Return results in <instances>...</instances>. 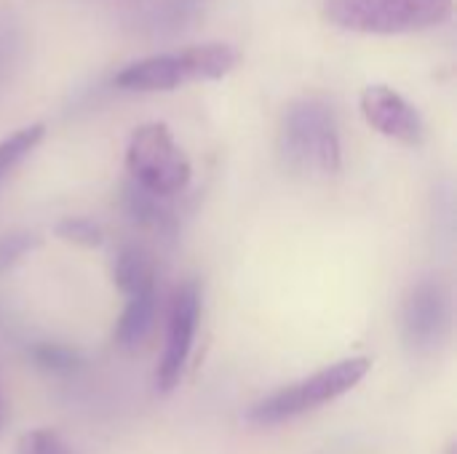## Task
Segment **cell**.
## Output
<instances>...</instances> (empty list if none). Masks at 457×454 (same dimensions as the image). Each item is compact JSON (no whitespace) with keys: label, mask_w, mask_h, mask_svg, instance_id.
<instances>
[{"label":"cell","mask_w":457,"mask_h":454,"mask_svg":"<svg viewBox=\"0 0 457 454\" xmlns=\"http://www.w3.org/2000/svg\"><path fill=\"white\" fill-rule=\"evenodd\" d=\"M278 153L287 169L297 174H337L343 144L335 110L316 96L292 102L281 118Z\"/></svg>","instance_id":"6da1fadb"},{"label":"cell","mask_w":457,"mask_h":454,"mask_svg":"<svg viewBox=\"0 0 457 454\" xmlns=\"http://www.w3.org/2000/svg\"><path fill=\"white\" fill-rule=\"evenodd\" d=\"M238 64V51L228 43H204L171 54L145 56L126 64L115 75V86L123 91H174L198 80H217Z\"/></svg>","instance_id":"7a4b0ae2"},{"label":"cell","mask_w":457,"mask_h":454,"mask_svg":"<svg viewBox=\"0 0 457 454\" xmlns=\"http://www.w3.org/2000/svg\"><path fill=\"white\" fill-rule=\"evenodd\" d=\"M324 16L348 32L404 35L447 21L453 0H324Z\"/></svg>","instance_id":"3957f363"},{"label":"cell","mask_w":457,"mask_h":454,"mask_svg":"<svg viewBox=\"0 0 457 454\" xmlns=\"http://www.w3.org/2000/svg\"><path fill=\"white\" fill-rule=\"evenodd\" d=\"M367 372H370V359H345L340 364H332V367L311 375L303 383H295L289 388H281V391L260 399L249 409L246 420L260 428L289 423L300 415H308V412L340 399L343 393L356 388L367 377Z\"/></svg>","instance_id":"277c9868"},{"label":"cell","mask_w":457,"mask_h":454,"mask_svg":"<svg viewBox=\"0 0 457 454\" xmlns=\"http://www.w3.org/2000/svg\"><path fill=\"white\" fill-rule=\"evenodd\" d=\"M126 169L142 190L169 198L187 187L193 169L166 123H145L134 128L126 147Z\"/></svg>","instance_id":"5b68a950"},{"label":"cell","mask_w":457,"mask_h":454,"mask_svg":"<svg viewBox=\"0 0 457 454\" xmlns=\"http://www.w3.org/2000/svg\"><path fill=\"white\" fill-rule=\"evenodd\" d=\"M453 300L439 278L418 281L402 305V334L412 353H436L450 337Z\"/></svg>","instance_id":"8992f818"},{"label":"cell","mask_w":457,"mask_h":454,"mask_svg":"<svg viewBox=\"0 0 457 454\" xmlns=\"http://www.w3.org/2000/svg\"><path fill=\"white\" fill-rule=\"evenodd\" d=\"M198 318H201V289L195 281H185L174 292L171 305H169L166 345H163V356L155 372V385L161 393H171L179 385L190 351H193Z\"/></svg>","instance_id":"52a82bcc"},{"label":"cell","mask_w":457,"mask_h":454,"mask_svg":"<svg viewBox=\"0 0 457 454\" xmlns=\"http://www.w3.org/2000/svg\"><path fill=\"white\" fill-rule=\"evenodd\" d=\"M361 115L367 123L388 139L418 147L426 136V126L415 104L388 86H370L361 94Z\"/></svg>","instance_id":"ba28073f"},{"label":"cell","mask_w":457,"mask_h":454,"mask_svg":"<svg viewBox=\"0 0 457 454\" xmlns=\"http://www.w3.org/2000/svg\"><path fill=\"white\" fill-rule=\"evenodd\" d=\"M155 313H158V294H155V286L153 289H145V292H137V294H129V302L118 318V326H115V343L123 348V351H134L139 348L153 324H155Z\"/></svg>","instance_id":"9c48e42d"},{"label":"cell","mask_w":457,"mask_h":454,"mask_svg":"<svg viewBox=\"0 0 457 454\" xmlns=\"http://www.w3.org/2000/svg\"><path fill=\"white\" fill-rule=\"evenodd\" d=\"M115 284L129 297L155 286V265L153 257L142 246H123L115 257Z\"/></svg>","instance_id":"30bf717a"},{"label":"cell","mask_w":457,"mask_h":454,"mask_svg":"<svg viewBox=\"0 0 457 454\" xmlns=\"http://www.w3.org/2000/svg\"><path fill=\"white\" fill-rule=\"evenodd\" d=\"M123 201H126L129 217L134 222H139L142 227H150V230H158V233H171L174 230V217L161 203V195H153V193L142 190L139 185H129L123 190Z\"/></svg>","instance_id":"8fae6325"},{"label":"cell","mask_w":457,"mask_h":454,"mask_svg":"<svg viewBox=\"0 0 457 454\" xmlns=\"http://www.w3.org/2000/svg\"><path fill=\"white\" fill-rule=\"evenodd\" d=\"M43 134H46V126L43 123H32V126H24V128L13 131L11 136H5L0 142V185L40 144Z\"/></svg>","instance_id":"7c38bea8"},{"label":"cell","mask_w":457,"mask_h":454,"mask_svg":"<svg viewBox=\"0 0 457 454\" xmlns=\"http://www.w3.org/2000/svg\"><path fill=\"white\" fill-rule=\"evenodd\" d=\"M29 356L40 369H46L51 375H72L83 367L80 353H75L72 348L59 345V343H37V345H32Z\"/></svg>","instance_id":"4fadbf2b"},{"label":"cell","mask_w":457,"mask_h":454,"mask_svg":"<svg viewBox=\"0 0 457 454\" xmlns=\"http://www.w3.org/2000/svg\"><path fill=\"white\" fill-rule=\"evenodd\" d=\"M16 454H75L67 442L56 433V431H48V428H37V431H29L19 439V447Z\"/></svg>","instance_id":"5bb4252c"},{"label":"cell","mask_w":457,"mask_h":454,"mask_svg":"<svg viewBox=\"0 0 457 454\" xmlns=\"http://www.w3.org/2000/svg\"><path fill=\"white\" fill-rule=\"evenodd\" d=\"M56 235L62 241L78 244V246H99L102 244V227L86 217H67L56 225Z\"/></svg>","instance_id":"9a60e30c"},{"label":"cell","mask_w":457,"mask_h":454,"mask_svg":"<svg viewBox=\"0 0 457 454\" xmlns=\"http://www.w3.org/2000/svg\"><path fill=\"white\" fill-rule=\"evenodd\" d=\"M40 246V238L24 230L8 233L0 238V273H8L24 254H29L32 249Z\"/></svg>","instance_id":"2e32d148"},{"label":"cell","mask_w":457,"mask_h":454,"mask_svg":"<svg viewBox=\"0 0 457 454\" xmlns=\"http://www.w3.org/2000/svg\"><path fill=\"white\" fill-rule=\"evenodd\" d=\"M0 423H3V399H0Z\"/></svg>","instance_id":"e0dca14e"}]
</instances>
